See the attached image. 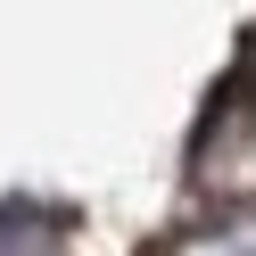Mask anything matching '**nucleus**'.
I'll use <instances>...</instances> for the list:
<instances>
[{"instance_id":"f257e3e1","label":"nucleus","mask_w":256,"mask_h":256,"mask_svg":"<svg viewBox=\"0 0 256 256\" xmlns=\"http://www.w3.org/2000/svg\"><path fill=\"white\" fill-rule=\"evenodd\" d=\"M190 256H256V232H223V240H206V248H190Z\"/></svg>"}]
</instances>
